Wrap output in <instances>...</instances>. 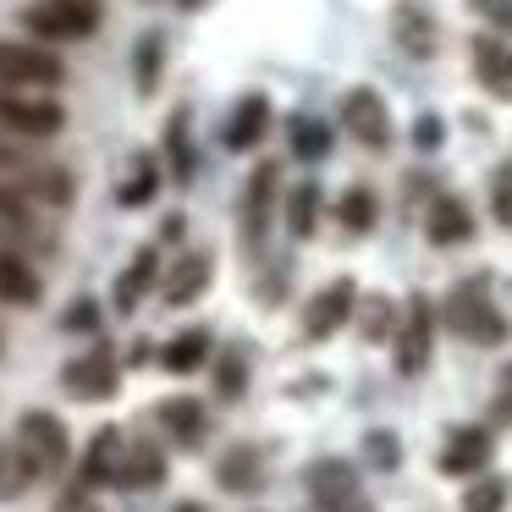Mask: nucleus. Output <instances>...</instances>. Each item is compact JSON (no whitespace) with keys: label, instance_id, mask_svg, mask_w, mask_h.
Listing matches in <instances>:
<instances>
[{"label":"nucleus","instance_id":"1","mask_svg":"<svg viewBox=\"0 0 512 512\" xmlns=\"http://www.w3.org/2000/svg\"><path fill=\"white\" fill-rule=\"evenodd\" d=\"M441 320L452 325L463 342H474V347H501L512 336V325H507V314L490 303V276H468V281H457L452 292H446V303H441Z\"/></svg>","mask_w":512,"mask_h":512},{"label":"nucleus","instance_id":"2","mask_svg":"<svg viewBox=\"0 0 512 512\" xmlns=\"http://www.w3.org/2000/svg\"><path fill=\"white\" fill-rule=\"evenodd\" d=\"M67 83V61L34 39H0V89L17 94H50Z\"/></svg>","mask_w":512,"mask_h":512},{"label":"nucleus","instance_id":"3","mask_svg":"<svg viewBox=\"0 0 512 512\" xmlns=\"http://www.w3.org/2000/svg\"><path fill=\"white\" fill-rule=\"evenodd\" d=\"M17 28H23L34 45H72V39H94L100 34V6H67V0H34L17 12Z\"/></svg>","mask_w":512,"mask_h":512},{"label":"nucleus","instance_id":"4","mask_svg":"<svg viewBox=\"0 0 512 512\" xmlns=\"http://www.w3.org/2000/svg\"><path fill=\"white\" fill-rule=\"evenodd\" d=\"M67 127V111H61L50 94H17V89H0V133L6 138H23V144H45Z\"/></svg>","mask_w":512,"mask_h":512},{"label":"nucleus","instance_id":"5","mask_svg":"<svg viewBox=\"0 0 512 512\" xmlns=\"http://www.w3.org/2000/svg\"><path fill=\"white\" fill-rule=\"evenodd\" d=\"M391 364H397L402 380H419L424 364H430V347H435V303L424 298V292H408V303H402V325L397 336H391Z\"/></svg>","mask_w":512,"mask_h":512},{"label":"nucleus","instance_id":"6","mask_svg":"<svg viewBox=\"0 0 512 512\" xmlns=\"http://www.w3.org/2000/svg\"><path fill=\"white\" fill-rule=\"evenodd\" d=\"M303 490H309L314 512H369L364 490H358V468L342 457H314L303 468Z\"/></svg>","mask_w":512,"mask_h":512},{"label":"nucleus","instance_id":"7","mask_svg":"<svg viewBox=\"0 0 512 512\" xmlns=\"http://www.w3.org/2000/svg\"><path fill=\"white\" fill-rule=\"evenodd\" d=\"M17 446L34 457L39 474H61V468L72 463V435L50 408H28L23 419H17Z\"/></svg>","mask_w":512,"mask_h":512},{"label":"nucleus","instance_id":"8","mask_svg":"<svg viewBox=\"0 0 512 512\" xmlns=\"http://www.w3.org/2000/svg\"><path fill=\"white\" fill-rule=\"evenodd\" d=\"M358 314V281L353 276H336L303 303V342H331L342 325H353Z\"/></svg>","mask_w":512,"mask_h":512},{"label":"nucleus","instance_id":"9","mask_svg":"<svg viewBox=\"0 0 512 512\" xmlns=\"http://www.w3.org/2000/svg\"><path fill=\"white\" fill-rule=\"evenodd\" d=\"M281 199V166L276 160H259L254 177L243 188V254H265V237H270V215H276Z\"/></svg>","mask_w":512,"mask_h":512},{"label":"nucleus","instance_id":"10","mask_svg":"<svg viewBox=\"0 0 512 512\" xmlns=\"http://www.w3.org/2000/svg\"><path fill=\"white\" fill-rule=\"evenodd\" d=\"M336 122H342V133L358 138L364 149H391V138H397L386 100H380L375 89H364V83L342 94V105H336Z\"/></svg>","mask_w":512,"mask_h":512},{"label":"nucleus","instance_id":"11","mask_svg":"<svg viewBox=\"0 0 512 512\" xmlns=\"http://www.w3.org/2000/svg\"><path fill=\"white\" fill-rule=\"evenodd\" d=\"M61 386H67L78 402H105V397H116V391H122V364H116V353L100 342L94 353L61 364Z\"/></svg>","mask_w":512,"mask_h":512},{"label":"nucleus","instance_id":"12","mask_svg":"<svg viewBox=\"0 0 512 512\" xmlns=\"http://www.w3.org/2000/svg\"><path fill=\"white\" fill-rule=\"evenodd\" d=\"M490 457H496V435L485 424H457L441 446V474L446 479H479L490 468Z\"/></svg>","mask_w":512,"mask_h":512},{"label":"nucleus","instance_id":"13","mask_svg":"<svg viewBox=\"0 0 512 512\" xmlns=\"http://www.w3.org/2000/svg\"><path fill=\"white\" fill-rule=\"evenodd\" d=\"M474 204L463 199V193H430V210H424V237H430L435 248H463L474 243Z\"/></svg>","mask_w":512,"mask_h":512},{"label":"nucleus","instance_id":"14","mask_svg":"<svg viewBox=\"0 0 512 512\" xmlns=\"http://www.w3.org/2000/svg\"><path fill=\"white\" fill-rule=\"evenodd\" d=\"M391 39H397L402 56L430 61L435 45H441V23H435V12L424 0H397V6H391Z\"/></svg>","mask_w":512,"mask_h":512},{"label":"nucleus","instance_id":"15","mask_svg":"<svg viewBox=\"0 0 512 512\" xmlns=\"http://www.w3.org/2000/svg\"><path fill=\"white\" fill-rule=\"evenodd\" d=\"M468 67L490 100H512V39L501 34H474L468 39Z\"/></svg>","mask_w":512,"mask_h":512},{"label":"nucleus","instance_id":"16","mask_svg":"<svg viewBox=\"0 0 512 512\" xmlns=\"http://www.w3.org/2000/svg\"><path fill=\"white\" fill-rule=\"evenodd\" d=\"M210 276H215L210 248H188V254H182L166 276H160V303H166V309H188L193 298H204V292H210Z\"/></svg>","mask_w":512,"mask_h":512},{"label":"nucleus","instance_id":"17","mask_svg":"<svg viewBox=\"0 0 512 512\" xmlns=\"http://www.w3.org/2000/svg\"><path fill=\"white\" fill-rule=\"evenodd\" d=\"M160 160H166V177L177 182V188H193V177H199V149H193V111L188 105H177V111L166 116Z\"/></svg>","mask_w":512,"mask_h":512},{"label":"nucleus","instance_id":"18","mask_svg":"<svg viewBox=\"0 0 512 512\" xmlns=\"http://www.w3.org/2000/svg\"><path fill=\"white\" fill-rule=\"evenodd\" d=\"M122 463H127V435L116 430V424H100V430L89 435V446H83V463H78L83 490L116 485V479H122Z\"/></svg>","mask_w":512,"mask_h":512},{"label":"nucleus","instance_id":"19","mask_svg":"<svg viewBox=\"0 0 512 512\" xmlns=\"http://www.w3.org/2000/svg\"><path fill=\"white\" fill-rule=\"evenodd\" d=\"M270 133V94L248 89L243 100L232 105V116H226L221 127V144L232 149V155H248V149H259V138Z\"/></svg>","mask_w":512,"mask_h":512},{"label":"nucleus","instance_id":"20","mask_svg":"<svg viewBox=\"0 0 512 512\" xmlns=\"http://www.w3.org/2000/svg\"><path fill=\"white\" fill-rule=\"evenodd\" d=\"M160 276H166V270H160V243H144L133 259H127V270H122V276H116V292H111L116 314H133L138 303H144L149 292L160 287Z\"/></svg>","mask_w":512,"mask_h":512},{"label":"nucleus","instance_id":"21","mask_svg":"<svg viewBox=\"0 0 512 512\" xmlns=\"http://www.w3.org/2000/svg\"><path fill=\"white\" fill-rule=\"evenodd\" d=\"M215 485L232 490V496H254V490H265V452L259 446H226L221 457H215Z\"/></svg>","mask_w":512,"mask_h":512},{"label":"nucleus","instance_id":"22","mask_svg":"<svg viewBox=\"0 0 512 512\" xmlns=\"http://www.w3.org/2000/svg\"><path fill=\"white\" fill-rule=\"evenodd\" d=\"M17 188H23L34 204H50V210H67V204L78 199V177H72L67 166H56V160H34V166H23Z\"/></svg>","mask_w":512,"mask_h":512},{"label":"nucleus","instance_id":"23","mask_svg":"<svg viewBox=\"0 0 512 512\" xmlns=\"http://www.w3.org/2000/svg\"><path fill=\"white\" fill-rule=\"evenodd\" d=\"M215 364V336L204 331V325H188V331H177L166 347H160V369L166 375H199V369Z\"/></svg>","mask_w":512,"mask_h":512},{"label":"nucleus","instance_id":"24","mask_svg":"<svg viewBox=\"0 0 512 512\" xmlns=\"http://www.w3.org/2000/svg\"><path fill=\"white\" fill-rule=\"evenodd\" d=\"M320 204H325V193H320L314 177H303V182L287 188V199H281V221H287L292 243H309V237L320 232Z\"/></svg>","mask_w":512,"mask_h":512},{"label":"nucleus","instance_id":"25","mask_svg":"<svg viewBox=\"0 0 512 512\" xmlns=\"http://www.w3.org/2000/svg\"><path fill=\"white\" fill-rule=\"evenodd\" d=\"M155 424H160V430H166L177 446H199L204 430H210V413H204L199 397H166V402L155 408Z\"/></svg>","mask_w":512,"mask_h":512},{"label":"nucleus","instance_id":"26","mask_svg":"<svg viewBox=\"0 0 512 512\" xmlns=\"http://www.w3.org/2000/svg\"><path fill=\"white\" fill-rule=\"evenodd\" d=\"M160 182H166V160L160 155H133V171H127V182L116 188V204H122V210H144V204H155Z\"/></svg>","mask_w":512,"mask_h":512},{"label":"nucleus","instance_id":"27","mask_svg":"<svg viewBox=\"0 0 512 512\" xmlns=\"http://www.w3.org/2000/svg\"><path fill=\"white\" fill-rule=\"evenodd\" d=\"M39 298H45V281H39V270L28 265V259H17V254H0V303L34 309Z\"/></svg>","mask_w":512,"mask_h":512},{"label":"nucleus","instance_id":"28","mask_svg":"<svg viewBox=\"0 0 512 512\" xmlns=\"http://www.w3.org/2000/svg\"><path fill=\"white\" fill-rule=\"evenodd\" d=\"M336 226H347L353 237L375 232V226H380V193L364 188V182L342 188V193H336Z\"/></svg>","mask_w":512,"mask_h":512},{"label":"nucleus","instance_id":"29","mask_svg":"<svg viewBox=\"0 0 512 512\" xmlns=\"http://www.w3.org/2000/svg\"><path fill=\"white\" fill-rule=\"evenodd\" d=\"M353 325H358V336H364V342H391V336H397V325H402V303L386 298V292H375V298H358Z\"/></svg>","mask_w":512,"mask_h":512},{"label":"nucleus","instance_id":"30","mask_svg":"<svg viewBox=\"0 0 512 512\" xmlns=\"http://www.w3.org/2000/svg\"><path fill=\"white\" fill-rule=\"evenodd\" d=\"M160 78H166V34L144 28L133 45V83H138V94H155Z\"/></svg>","mask_w":512,"mask_h":512},{"label":"nucleus","instance_id":"31","mask_svg":"<svg viewBox=\"0 0 512 512\" xmlns=\"http://www.w3.org/2000/svg\"><path fill=\"white\" fill-rule=\"evenodd\" d=\"M287 138H292V155L309 160V166L336 149V127L320 122V116H292V122H287Z\"/></svg>","mask_w":512,"mask_h":512},{"label":"nucleus","instance_id":"32","mask_svg":"<svg viewBox=\"0 0 512 512\" xmlns=\"http://www.w3.org/2000/svg\"><path fill=\"white\" fill-rule=\"evenodd\" d=\"M210 380H215V397H221V402L243 397V391H248V347L243 342L221 347V353H215V364H210Z\"/></svg>","mask_w":512,"mask_h":512},{"label":"nucleus","instance_id":"33","mask_svg":"<svg viewBox=\"0 0 512 512\" xmlns=\"http://www.w3.org/2000/svg\"><path fill=\"white\" fill-rule=\"evenodd\" d=\"M122 490H155L166 485V457H160V446H127V463H122V479H116Z\"/></svg>","mask_w":512,"mask_h":512},{"label":"nucleus","instance_id":"34","mask_svg":"<svg viewBox=\"0 0 512 512\" xmlns=\"http://www.w3.org/2000/svg\"><path fill=\"white\" fill-rule=\"evenodd\" d=\"M34 479H39L34 457H28L17 441H0V501H17Z\"/></svg>","mask_w":512,"mask_h":512},{"label":"nucleus","instance_id":"35","mask_svg":"<svg viewBox=\"0 0 512 512\" xmlns=\"http://www.w3.org/2000/svg\"><path fill=\"white\" fill-rule=\"evenodd\" d=\"M507 496H512V485L501 474H479L463 490V512H507Z\"/></svg>","mask_w":512,"mask_h":512},{"label":"nucleus","instance_id":"36","mask_svg":"<svg viewBox=\"0 0 512 512\" xmlns=\"http://www.w3.org/2000/svg\"><path fill=\"white\" fill-rule=\"evenodd\" d=\"M408 144L419 149V155H435V149L446 144V122H441V111H419V116H413Z\"/></svg>","mask_w":512,"mask_h":512},{"label":"nucleus","instance_id":"37","mask_svg":"<svg viewBox=\"0 0 512 512\" xmlns=\"http://www.w3.org/2000/svg\"><path fill=\"white\" fill-rule=\"evenodd\" d=\"M364 457L380 468V474H391V468L402 463V441H397V430H369V435H364Z\"/></svg>","mask_w":512,"mask_h":512},{"label":"nucleus","instance_id":"38","mask_svg":"<svg viewBox=\"0 0 512 512\" xmlns=\"http://www.w3.org/2000/svg\"><path fill=\"white\" fill-rule=\"evenodd\" d=\"M0 221L6 226H34V199L6 177H0Z\"/></svg>","mask_w":512,"mask_h":512},{"label":"nucleus","instance_id":"39","mask_svg":"<svg viewBox=\"0 0 512 512\" xmlns=\"http://www.w3.org/2000/svg\"><path fill=\"white\" fill-rule=\"evenodd\" d=\"M100 325H105V309H100L94 298H72L67 314H61V331H78V336L100 331Z\"/></svg>","mask_w":512,"mask_h":512},{"label":"nucleus","instance_id":"40","mask_svg":"<svg viewBox=\"0 0 512 512\" xmlns=\"http://www.w3.org/2000/svg\"><path fill=\"white\" fill-rule=\"evenodd\" d=\"M490 215H496V226L512 232V160L496 166V177H490Z\"/></svg>","mask_w":512,"mask_h":512},{"label":"nucleus","instance_id":"41","mask_svg":"<svg viewBox=\"0 0 512 512\" xmlns=\"http://www.w3.org/2000/svg\"><path fill=\"white\" fill-rule=\"evenodd\" d=\"M468 12H474L490 34L512 39V0H468Z\"/></svg>","mask_w":512,"mask_h":512},{"label":"nucleus","instance_id":"42","mask_svg":"<svg viewBox=\"0 0 512 512\" xmlns=\"http://www.w3.org/2000/svg\"><path fill=\"white\" fill-rule=\"evenodd\" d=\"M490 413H496V424H512V364H501V375H496V397H490Z\"/></svg>","mask_w":512,"mask_h":512},{"label":"nucleus","instance_id":"43","mask_svg":"<svg viewBox=\"0 0 512 512\" xmlns=\"http://www.w3.org/2000/svg\"><path fill=\"white\" fill-rule=\"evenodd\" d=\"M50 512H105V507H100V501H94V496H89V490H83V485H78V490H67V496H61V501H56V507H50Z\"/></svg>","mask_w":512,"mask_h":512},{"label":"nucleus","instance_id":"44","mask_svg":"<svg viewBox=\"0 0 512 512\" xmlns=\"http://www.w3.org/2000/svg\"><path fill=\"white\" fill-rule=\"evenodd\" d=\"M182 232H188V215H166L160 221V243H182Z\"/></svg>","mask_w":512,"mask_h":512},{"label":"nucleus","instance_id":"45","mask_svg":"<svg viewBox=\"0 0 512 512\" xmlns=\"http://www.w3.org/2000/svg\"><path fill=\"white\" fill-rule=\"evenodd\" d=\"M171 512H210V507H204V501H177Z\"/></svg>","mask_w":512,"mask_h":512},{"label":"nucleus","instance_id":"46","mask_svg":"<svg viewBox=\"0 0 512 512\" xmlns=\"http://www.w3.org/2000/svg\"><path fill=\"white\" fill-rule=\"evenodd\" d=\"M182 12H204V6H210V0H177Z\"/></svg>","mask_w":512,"mask_h":512},{"label":"nucleus","instance_id":"47","mask_svg":"<svg viewBox=\"0 0 512 512\" xmlns=\"http://www.w3.org/2000/svg\"><path fill=\"white\" fill-rule=\"evenodd\" d=\"M67 6H100V0H67Z\"/></svg>","mask_w":512,"mask_h":512},{"label":"nucleus","instance_id":"48","mask_svg":"<svg viewBox=\"0 0 512 512\" xmlns=\"http://www.w3.org/2000/svg\"><path fill=\"white\" fill-rule=\"evenodd\" d=\"M144 6H155V0H144Z\"/></svg>","mask_w":512,"mask_h":512}]
</instances>
